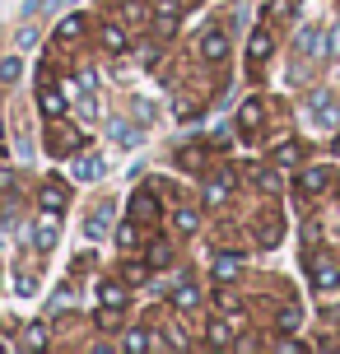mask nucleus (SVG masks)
Here are the masks:
<instances>
[{
	"label": "nucleus",
	"mask_w": 340,
	"mask_h": 354,
	"mask_svg": "<svg viewBox=\"0 0 340 354\" xmlns=\"http://www.w3.org/2000/svg\"><path fill=\"white\" fill-rule=\"evenodd\" d=\"M238 126H243V136H252L256 126H261V98H247L243 112H238Z\"/></svg>",
	"instance_id": "12"
},
{
	"label": "nucleus",
	"mask_w": 340,
	"mask_h": 354,
	"mask_svg": "<svg viewBox=\"0 0 340 354\" xmlns=\"http://www.w3.org/2000/svg\"><path fill=\"white\" fill-rule=\"evenodd\" d=\"M299 159H303V145H280V149H275V163H280V168H294Z\"/></svg>",
	"instance_id": "25"
},
{
	"label": "nucleus",
	"mask_w": 340,
	"mask_h": 354,
	"mask_svg": "<svg viewBox=\"0 0 340 354\" xmlns=\"http://www.w3.org/2000/svg\"><path fill=\"white\" fill-rule=\"evenodd\" d=\"M200 56H205V61H224V56H229L224 28H205V33H200Z\"/></svg>",
	"instance_id": "7"
},
{
	"label": "nucleus",
	"mask_w": 340,
	"mask_h": 354,
	"mask_svg": "<svg viewBox=\"0 0 340 354\" xmlns=\"http://www.w3.org/2000/svg\"><path fill=\"white\" fill-rule=\"evenodd\" d=\"M299 52L303 56H336L340 52V28H299Z\"/></svg>",
	"instance_id": "1"
},
{
	"label": "nucleus",
	"mask_w": 340,
	"mask_h": 354,
	"mask_svg": "<svg viewBox=\"0 0 340 354\" xmlns=\"http://www.w3.org/2000/svg\"><path fill=\"white\" fill-rule=\"evenodd\" d=\"M233 331H238V326H233L229 317H215L210 322V345H233Z\"/></svg>",
	"instance_id": "16"
},
{
	"label": "nucleus",
	"mask_w": 340,
	"mask_h": 354,
	"mask_svg": "<svg viewBox=\"0 0 340 354\" xmlns=\"http://www.w3.org/2000/svg\"><path fill=\"white\" fill-rule=\"evenodd\" d=\"M326 177H331V173H326L322 163H317V168H308V173L299 177V187H303V192H322V187H326Z\"/></svg>",
	"instance_id": "19"
},
{
	"label": "nucleus",
	"mask_w": 340,
	"mask_h": 354,
	"mask_svg": "<svg viewBox=\"0 0 340 354\" xmlns=\"http://www.w3.org/2000/svg\"><path fill=\"white\" fill-rule=\"evenodd\" d=\"M79 28H84V19H79V15H70V19H66V24H61V37H75V33H79Z\"/></svg>",
	"instance_id": "33"
},
{
	"label": "nucleus",
	"mask_w": 340,
	"mask_h": 354,
	"mask_svg": "<svg viewBox=\"0 0 340 354\" xmlns=\"http://www.w3.org/2000/svg\"><path fill=\"white\" fill-rule=\"evenodd\" d=\"M196 303H200V294L191 289V284H178V289H173V308H182V313H191Z\"/></svg>",
	"instance_id": "18"
},
{
	"label": "nucleus",
	"mask_w": 340,
	"mask_h": 354,
	"mask_svg": "<svg viewBox=\"0 0 340 354\" xmlns=\"http://www.w3.org/2000/svg\"><path fill=\"white\" fill-rule=\"evenodd\" d=\"M149 270H154L149 261H126L122 275H126V284H144V280H149Z\"/></svg>",
	"instance_id": "23"
},
{
	"label": "nucleus",
	"mask_w": 340,
	"mask_h": 354,
	"mask_svg": "<svg viewBox=\"0 0 340 354\" xmlns=\"http://www.w3.org/2000/svg\"><path fill=\"white\" fill-rule=\"evenodd\" d=\"M0 159H5V145H0Z\"/></svg>",
	"instance_id": "34"
},
{
	"label": "nucleus",
	"mask_w": 340,
	"mask_h": 354,
	"mask_svg": "<svg viewBox=\"0 0 340 354\" xmlns=\"http://www.w3.org/2000/svg\"><path fill=\"white\" fill-rule=\"evenodd\" d=\"M149 266H154V270H163V266H173V248H168V243H149Z\"/></svg>",
	"instance_id": "20"
},
{
	"label": "nucleus",
	"mask_w": 340,
	"mask_h": 354,
	"mask_svg": "<svg viewBox=\"0 0 340 354\" xmlns=\"http://www.w3.org/2000/svg\"><path fill=\"white\" fill-rule=\"evenodd\" d=\"M0 131H5V122H0Z\"/></svg>",
	"instance_id": "35"
},
{
	"label": "nucleus",
	"mask_w": 340,
	"mask_h": 354,
	"mask_svg": "<svg viewBox=\"0 0 340 354\" xmlns=\"http://www.w3.org/2000/svg\"><path fill=\"white\" fill-rule=\"evenodd\" d=\"M98 173H103V159H79L75 163V177H79V182H93Z\"/></svg>",
	"instance_id": "26"
},
{
	"label": "nucleus",
	"mask_w": 340,
	"mask_h": 354,
	"mask_svg": "<svg viewBox=\"0 0 340 354\" xmlns=\"http://www.w3.org/2000/svg\"><path fill=\"white\" fill-rule=\"evenodd\" d=\"M98 303H103V308H126V289L117 280H103L98 284Z\"/></svg>",
	"instance_id": "13"
},
{
	"label": "nucleus",
	"mask_w": 340,
	"mask_h": 354,
	"mask_svg": "<svg viewBox=\"0 0 340 354\" xmlns=\"http://www.w3.org/2000/svg\"><path fill=\"white\" fill-rule=\"evenodd\" d=\"M37 205L47 214H66V187H61L56 177H47V182L37 187Z\"/></svg>",
	"instance_id": "5"
},
{
	"label": "nucleus",
	"mask_w": 340,
	"mask_h": 354,
	"mask_svg": "<svg viewBox=\"0 0 340 354\" xmlns=\"http://www.w3.org/2000/svg\"><path fill=\"white\" fill-rule=\"evenodd\" d=\"M117 238H122V248H135V243H140V229H135V224H122Z\"/></svg>",
	"instance_id": "32"
},
{
	"label": "nucleus",
	"mask_w": 340,
	"mask_h": 354,
	"mask_svg": "<svg viewBox=\"0 0 340 354\" xmlns=\"http://www.w3.org/2000/svg\"><path fill=\"white\" fill-rule=\"evenodd\" d=\"M126 350H131V354L149 350V331H131V336H126Z\"/></svg>",
	"instance_id": "28"
},
{
	"label": "nucleus",
	"mask_w": 340,
	"mask_h": 354,
	"mask_svg": "<svg viewBox=\"0 0 340 354\" xmlns=\"http://www.w3.org/2000/svg\"><path fill=\"white\" fill-rule=\"evenodd\" d=\"M159 37H178V0H159Z\"/></svg>",
	"instance_id": "10"
},
{
	"label": "nucleus",
	"mask_w": 340,
	"mask_h": 354,
	"mask_svg": "<svg viewBox=\"0 0 340 354\" xmlns=\"http://www.w3.org/2000/svg\"><path fill=\"white\" fill-rule=\"evenodd\" d=\"M23 345H33V350H42V345H47V326H28V336H23Z\"/></svg>",
	"instance_id": "31"
},
{
	"label": "nucleus",
	"mask_w": 340,
	"mask_h": 354,
	"mask_svg": "<svg viewBox=\"0 0 340 354\" xmlns=\"http://www.w3.org/2000/svg\"><path fill=\"white\" fill-rule=\"evenodd\" d=\"M33 248H37V252H52V248H56V214L37 219V229H33Z\"/></svg>",
	"instance_id": "9"
},
{
	"label": "nucleus",
	"mask_w": 340,
	"mask_h": 354,
	"mask_svg": "<svg viewBox=\"0 0 340 354\" xmlns=\"http://www.w3.org/2000/svg\"><path fill=\"white\" fill-rule=\"evenodd\" d=\"M308 275H312V289H317V294H336L340 270H336V261H331V257L312 252V257H308Z\"/></svg>",
	"instance_id": "2"
},
{
	"label": "nucleus",
	"mask_w": 340,
	"mask_h": 354,
	"mask_svg": "<svg viewBox=\"0 0 340 354\" xmlns=\"http://www.w3.org/2000/svg\"><path fill=\"white\" fill-rule=\"evenodd\" d=\"M131 219L149 229V224L159 219V196H154V192H135V196H131Z\"/></svg>",
	"instance_id": "4"
},
{
	"label": "nucleus",
	"mask_w": 340,
	"mask_h": 354,
	"mask_svg": "<svg viewBox=\"0 0 340 354\" xmlns=\"http://www.w3.org/2000/svg\"><path fill=\"white\" fill-rule=\"evenodd\" d=\"M182 168H187V173H200V163H205V154H200V149H187V154H182Z\"/></svg>",
	"instance_id": "29"
},
{
	"label": "nucleus",
	"mask_w": 340,
	"mask_h": 354,
	"mask_svg": "<svg viewBox=\"0 0 340 354\" xmlns=\"http://www.w3.org/2000/svg\"><path fill=\"white\" fill-rule=\"evenodd\" d=\"M47 149H52V154H75V149H79V131H66V126H61V117H52V126H47Z\"/></svg>",
	"instance_id": "3"
},
{
	"label": "nucleus",
	"mask_w": 340,
	"mask_h": 354,
	"mask_svg": "<svg viewBox=\"0 0 340 354\" xmlns=\"http://www.w3.org/2000/svg\"><path fill=\"white\" fill-rule=\"evenodd\" d=\"M42 112H47V122L66 112V98H61V88H56V84H47V80H42Z\"/></svg>",
	"instance_id": "11"
},
{
	"label": "nucleus",
	"mask_w": 340,
	"mask_h": 354,
	"mask_svg": "<svg viewBox=\"0 0 340 354\" xmlns=\"http://www.w3.org/2000/svg\"><path fill=\"white\" fill-rule=\"evenodd\" d=\"M19 75H23V66H19V56H5V61H0V84H15Z\"/></svg>",
	"instance_id": "27"
},
{
	"label": "nucleus",
	"mask_w": 340,
	"mask_h": 354,
	"mask_svg": "<svg viewBox=\"0 0 340 354\" xmlns=\"http://www.w3.org/2000/svg\"><path fill=\"white\" fill-rule=\"evenodd\" d=\"M117 322H122V308H103V313H98V326H103V331H112Z\"/></svg>",
	"instance_id": "30"
},
{
	"label": "nucleus",
	"mask_w": 340,
	"mask_h": 354,
	"mask_svg": "<svg viewBox=\"0 0 340 354\" xmlns=\"http://www.w3.org/2000/svg\"><path fill=\"white\" fill-rule=\"evenodd\" d=\"M173 229H178V233H196V210L178 205V210H173Z\"/></svg>",
	"instance_id": "22"
},
{
	"label": "nucleus",
	"mask_w": 340,
	"mask_h": 354,
	"mask_svg": "<svg viewBox=\"0 0 340 354\" xmlns=\"http://www.w3.org/2000/svg\"><path fill=\"white\" fill-rule=\"evenodd\" d=\"M275 326H280V331H299V326H303V313H299V303H285V308L275 313Z\"/></svg>",
	"instance_id": "15"
},
{
	"label": "nucleus",
	"mask_w": 340,
	"mask_h": 354,
	"mask_svg": "<svg viewBox=\"0 0 340 354\" xmlns=\"http://www.w3.org/2000/svg\"><path fill=\"white\" fill-rule=\"evenodd\" d=\"M233 275H238V257H233V252L215 257V280H233Z\"/></svg>",
	"instance_id": "24"
},
{
	"label": "nucleus",
	"mask_w": 340,
	"mask_h": 354,
	"mask_svg": "<svg viewBox=\"0 0 340 354\" xmlns=\"http://www.w3.org/2000/svg\"><path fill=\"white\" fill-rule=\"evenodd\" d=\"M233 196V177H215L210 187H205V205H224Z\"/></svg>",
	"instance_id": "14"
},
{
	"label": "nucleus",
	"mask_w": 340,
	"mask_h": 354,
	"mask_svg": "<svg viewBox=\"0 0 340 354\" xmlns=\"http://www.w3.org/2000/svg\"><path fill=\"white\" fill-rule=\"evenodd\" d=\"M270 52H275V37H270L266 28H256V33L247 37V66L256 71V66H261V61H266Z\"/></svg>",
	"instance_id": "8"
},
{
	"label": "nucleus",
	"mask_w": 340,
	"mask_h": 354,
	"mask_svg": "<svg viewBox=\"0 0 340 354\" xmlns=\"http://www.w3.org/2000/svg\"><path fill=\"white\" fill-rule=\"evenodd\" d=\"M108 224H112V205H98L84 229H89V238H103V233H108Z\"/></svg>",
	"instance_id": "17"
},
{
	"label": "nucleus",
	"mask_w": 340,
	"mask_h": 354,
	"mask_svg": "<svg viewBox=\"0 0 340 354\" xmlns=\"http://www.w3.org/2000/svg\"><path fill=\"white\" fill-rule=\"evenodd\" d=\"M103 47H108V52H126V33L117 24H103Z\"/></svg>",
	"instance_id": "21"
},
{
	"label": "nucleus",
	"mask_w": 340,
	"mask_h": 354,
	"mask_svg": "<svg viewBox=\"0 0 340 354\" xmlns=\"http://www.w3.org/2000/svg\"><path fill=\"white\" fill-rule=\"evenodd\" d=\"M308 112H312V122L317 126H336V98H331V93H326V88H317V93H312V98H308Z\"/></svg>",
	"instance_id": "6"
}]
</instances>
